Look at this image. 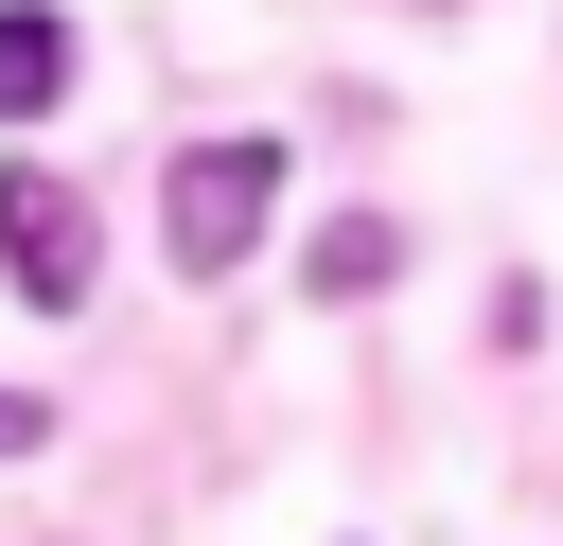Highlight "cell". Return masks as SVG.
<instances>
[{
  "label": "cell",
  "instance_id": "5",
  "mask_svg": "<svg viewBox=\"0 0 563 546\" xmlns=\"http://www.w3.org/2000/svg\"><path fill=\"white\" fill-rule=\"evenodd\" d=\"M35 440H53V405H35V387H0V458H35Z\"/></svg>",
  "mask_w": 563,
  "mask_h": 546
},
{
  "label": "cell",
  "instance_id": "4",
  "mask_svg": "<svg viewBox=\"0 0 563 546\" xmlns=\"http://www.w3.org/2000/svg\"><path fill=\"white\" fill-rule=\"evenodd\" d=\"M387 264H405V229H387V211H334V229H317V299H369Z\"/></svg>",
  "mask_w": 563,
  "mask_h": 546
},
{
  "label": "cell",
  "instance_id": "2",
  "mask_svg": "<svg viewBox=\"0 0 563 546\" xmlns=\"http://www.w3.org/2000/svg\"><path fill=\"white\" fill-rule=\"evenodd\" d=\"M88 264H106L88 194H70L53 159H0V282H18L35 317H70V299H88Z\"/></svg>",
  "mask_w": 563,
  "mask_h": 546
},
{
  "label": "cell",
  "instance_id": "1",
  "mask_svg": "<svg viewBox=\"0 0 563 546\" xmlns=\"http://www.w3.org/2000/svg\"><path fill=\"white\" fill-rule=\"evenodd\" d=\"M264 211H282V141H194V159L158 176V247H176V282H229V264L264 247Z\"/></svg>",
  "mask_w": 563,
  "mask_h": 546
},
{
  "label": "cell",
  "instance_id": "3",
  "mask_svg": "<svg viewBox=\"0 0 563 546\" xmlns=\"http://www.w3.org/2000/svg\"><path fill=\"white\" fill-rule=\"evenodd\" d=\"M35 106H70V18L0 0V123H35Z\"/></svg>",
  "mask_w": 563,
  "mask_h": 546
}]
</instances>
